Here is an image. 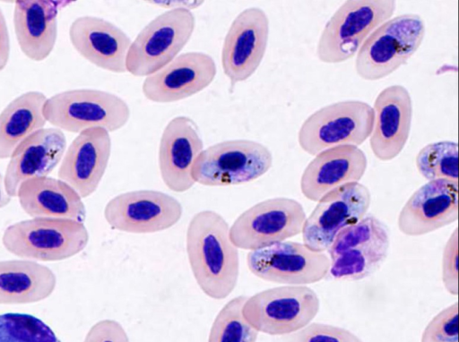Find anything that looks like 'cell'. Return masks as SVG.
<instances>
[{
	"label": "cell",
	"mask_w": 459,
	"mask_h": 342,
	"mask_svg": "<svg viewBox=\"0 0 459 342\" xmlns=\"http://www.w3.org/2000/svg\"><path fill=\"white\" fill-rule=\"evenodd\" d=\"M186 249L202 292L214 300L228 297L238 284L239 254L230 238L226 219L211 209L195 213L186 228Z\"/></svg>",
	"instance_id": "cell-1"
},
{
	"label": "cell",
	"mask_w": 459,
	"mask_h": 342,
	"mask_svg": "<svg viewBox=\"0 0 459 342\" xmlns=\"http://www.w3.org/2000/svg\"><path fill=\"white\" fill-rule=\"evenodd\" d=\"M89 239L82 222L31 218L8 226L3 233L2 244L7 252L22 259L57 261L81 252Z\"/></svg>",
	"instance_id": "cell-2"
},
{
	"label": "cell",
	"mask_w": 459,
	"mask_h": 342,
	"mask_svg": "<svg viewBox=\"0 0 459 342\" xmlns=\"http://www.w3.org/2000/svg\"><path fill=\"white\" fill-rule=\"evenodd\" d=\"M425 21L417 13L390 18L373 30L359 47L356 73L365 81H378L405 64L421 46Z\"/></svg>",
	"instance_id": "cell-3"
},
{
	"label": "cell",
	"mask_w": 459,
	"mask_h": 342,
	"mask_svg": "<svg viewBox=\"0 0 459 342\" xmlns=\"http://www.w3.org/2000/svg\"><path fill=\"white\" fill-rule=\"evenodd\" d=\"M43 113L48 123L74 133L101 127L117 131L128 122L131 110L119 96L95 89H74L48 98Z\"/></svg>",
	"instance_id": "cell-4"
},
{
	"label": "cell",
	"mask_w": 459,
	"mask_h": 342,
	"mask_svg": "<svg viewBox=\"0 0 459 342\" xmlns=\"http://www.w3.org/2000/svg\"><path fill=\"white\" fill-rule=\"evenodd\" d=\"M396 10L394 0H348L325 23L316 46L325 64H340L354 56L365 39Z\"/></svg>",
	"instance_id": "cell-5"
},
{
	"label": "cell",
	"mask_w": 459,
	"mask_h": 342,
	"mask_svg": "<svg viewBox=\"0 0 459 342\" xmlns=\"http://www.w3.org/2000/svg\"><path fill=\"white\" fill-rule=\"evenodd\" d=\"M389 247L387 227L376 216L367 214L342 229L326 250L330 259L327 277L342 281L366 278L385 261Z\"/></svg>",
	"instance_id": "cell-6"
},
{
	"label": "cell",
	"mask_w": 459,
	"mask_h": 342,
	"mask_svg": "<svg viewBox=\"0 0 459 342\" xmlns=\"http://www.w3.org/2000/svg\"><path fill=\"white\" fill-rule=\"evenodd\" d=\"M374 111L365 101L349 99L325 106L302 123L298 142L311 156L342 145L359 146L369 138Z\"/></svg>",
	"instance_id": "cell-7"
},
{
	"label": "cell",
	"mask_w": 459,
	"mask_h": 342,
	"mask_svg": "<svg viewBox=\"0 0 459 342\" xmlns=\"http://www.w3.org/2000/svg\"><path fill=\"white\" fill-rule=\"evenodd\" d=\"M196 21L186 9L168 10L146 24L132 42L126 73L147 77L174 60L191 38Z\"/></svg>",
	"instance_id": "cell-8"
},
{
	"label": "cell",
	"mask_w": 459,
	"mask_h": 342,
	"mask_svg": "<svg viewBox=\"0 0 459 342\" xmlns=\"http://www.w3.org/2000/svg\"><path fill=\"white\" fill-rule=\"evenodd\" d=\"M319 308V298L312 288L287 285L247 296L242 312L258 332L283 336L309 324Z\"/></svg>",
	"instance_id": "cell-9"
},
{
	"label": "cell",
	"mask_w": 459,
	"mask_h": 342,
	"mask_svg": "<svg viewBox=\"0 0 459 342\" xmlns=\"http://www.w3.org/2000/svg\"><path fill=\"white\" fill-rule=\"evenodd\" d=\"M272 166L273 154L263 143L230 140L204 150L194 163L192 177L204 186L237 185L258 179Z\"/></svg>",
	"instance_id": "cell-10"
},
{
	"label": "cell",
	"mask_w": 459,
	"mask_h": 342,
	"mask_svg": "<svg viewBox=\"0 0 459 342\" xmlns=\"http://www.w3.org/2000/svg\"><path fill=\"white\" fill-rule=\"evenodd\" d=\"M306 218L298 201L287 197L266 199L235 219L230 227V238L238 249H262L301 234Z\"/></svg>",
	"instance_id": "cell-11"
},
{
	"label": "cell",
	"mask_w": 459,
	"mask_h": 342,
	"mask_svg": "<svg viewBox=\"0 0 459 342\" xmlns=\"http://www.w3.org/2000/svg\"><path fill=\"white\" fill-rule=\"evenodd\" d=\"M371 204L368 188L359 183L339 186L317 201L302 228L303 244L315 252L326 251L344 228L359 222Z\"/></svg>",
	"instance_id": "cell-12"
},
{
	"label": "cell",
	"mask_w": 459,
	"mask_h": 342,
	"mask_svg": "<svg viewBox=\"0 0 459 342\" xmlns=\"http://www.w3.org/2000/svg\"><path fill=\"white\" fill-rule=\"evenodd\" d=\"M247 265L260 279L288 286H305L327 277L330 259L325 252H315L304 244L284 241L250 251Z\"/></svg>",
	"instance_id": "cell-13"
},
{
	"label": "cell",
	"mask_w": 459,
	"mask_h": 342,
	"mask_svg": "<svg viewBox=\"0 0 459 342\" xmlns=\"http://www.w3.org/2000/svg\"><path fill=\"white\" fill-rule=\"evenodd\" d=\"M104 218L115 230L132 234H152L175 226L183 215L181 203L160 191L138 190L110 199Z\"/></svg>",
	"instance_id": "cell-14"
},
{
	"label": "cell",
	"mask_w": 459,
	"mask_h": 342,
	"mask_svg": "<svg viewBox=\"0 0 459 342\" xmlns=\"http://www.w3.org/2000/svg\"><path fill=\"white\" fill-rule=\"evenodd\" d=\"M268 38L269 18L263 9L248 7L235 17L221 48V67L230 89L255 73L264 56Z\"/></svg>",
	"instance_id": "cell-15"
},
{
	"label": "cell",
	"mask_w": 459,
	"mask_h": 342,
	"mask_svg": "<svg viewBox=\"0 0 459 342\" xmlns=\"http://www.w3.org/2000/svg\"><path fill=\"white\" fill-rule=\"evenodd\" d=\"M216 73L217 66L212 56L199 51L183 53L147 76L142 92L152 102H177L207 88Z\"/></svg>",
	"instance_id": "cell-16"
},
{
	"label": "cell",
	"mask_w": 459,
	"mask_h": 342,
	"mask_svg": "<svg viewBox=\"0 0 459 342\" xmlns=\"http://www.w3.org/2000/svg\"><path fill=\"white\" fill-rule=\"evenodd\" d=\"M458 218V181L434 180L416 190L402 208L397 225L408 236H420Z\"/></svg>",
	"instance_id": "cell-17"
},
{
	"label": "cell",
	"mask_w": 459,
	"mask_h": 342,
	"mask_svg": "<svg viewBox=\"0 0 459 342\" xmlns=\"http://www.w3.org/2000/svg\"><path fill=\"white\" fill-rule=\"evenodd\" d=\"M204 150L196 123L186 115L172 118L165 126L158 151V164L164 184L172 192H185L195 184L194 163Z\"/></svg>",
	"instance_id": "cell-18"
},
{
	"label": "cell",
	"mask_w": 459,
	"mask_h": 342,
	"mask_svg": "<svg viewBox=\"0 0 459 342\" xmlns=\"http://www.w3.org/2000/svg\"><path fill=\"white\" fill-rule=\"evenodd\" d=\"M109 133L93 127L78 133L65 150L58 168V178L83 199L99 187L111 155Z\"/></svg>",
	"instance_id": "cell-19"
},
{
	"label": "cell",
	"mask_w": 459,
	"mask_h": 342,
	"mask_svg": "<svg viewBox=\"0 0 459 342\" xmlns=\"http://www.w3.org/2000/svg\"><path fill=\"white\" fill-rule=\"evenodd\" d=\"M68 37L74 50L93 65L114 73H126L131 38L111 21L92 15L75 18Z\"/></svg>",
	"instance_id": "cell-20"
},
{
	"label": "cell",
	"mask_w": 459,
	"mask_h": 342,
	"mask_svg": "<svg viewBox=\"0 0 459 342\" xmlns=\"http://www.w3.org/2000/svg\"><path fill=\"white\" fill-rule=\"evenodd\" d=\"M374 124L369 146L381 161L395 158L403 150L410 136L412 119V100L403 85H390L377 96L374 106Z\"/></svg>",
	"instance_id": "cell-21"
},
{
	"label": "cell",
	"mask_w": 459,
	"mask_h": 342,
	"mask_svg": "<svg viewBox=\"0 0 459 342\" xmlns=\"http://www.w3.org/2000/svg\"><path fill=\"white\" fill-rule=\"evenodd\" d=\"M66 150L63 131L42 128L20 143L9 158L4 175L7 194L16 197L20 185L32 178L48 176Z\"/></svg>",
	"instance_id": "cell-22"
},
{
	"label": "cell",
	"mask_w": 459,
	"mask_h": 342,
	"mask_svg": "<svg viewBox=\"0 0 459 342\" xmlns=\"http://www.w3.org/2000/svg\"><path fill=\"white\" fill-rule=\"evenodd\" d=\"M367 167V156L356 146L342 145L325 150L316 154L304 169L300 191L307 200L317 202L330 191L359 182Z\"/></svg>",
	"instance_id": "cell-23"
},
{
	"label": "cell",
	"mask_w": 459,
	"mask_h": 342,
	"mask_svg": "<svg viewBox=\"0 0 459 342\" xmlns=\"http://www.w3.org/2000/svg\"><path fill=\"white\" fill-rule=\"evenodd\" d=\"M66 1L18 0L14 2L13 23L22 54L41 62L52 53L57 39V16Z\"/></svg>",
	"instance_id": "cell-24"
},
{
	"label": "cell",
	"mask_w": 459,
	"mask_h": 342,
	"mask_svg": "<svg viewBox=\"0 0 459 342\" xmlns=\"http://www.w3.org/2000/svg\"><path fill=\"white\" fill-rule=\"evenodd\" d=\"M22 210L31 218H66L84 222L82 198L59 178L43 176L23 182L17 191Z\"/></svg>",
	"instance_id": "cell-25"
},
{
	"label": "cell",
	"mask_w": 459,
	"mask_h": 342,
	"mask_svg": "<svg viewBox=\"0 0 459 342\" xmlns=\"http://www.w3.org/2000/svg\"><path fill=\"white\" fill-rule=\"evenodd\" d=\"M56 282L54 271L35 261H0V304L43 301L55 291Z\"/></svg>",
	"instance_id": "cell-26"
},
{
	"label": "cell",
	"mask_w": 459,
	"mask_h": 342,
	"mask_svg": "<svg viewBox=\"0 0 459 342\" xmlns=\"http://www.w3.org/2000/svg\"><path fill=\"white\" fill-rule=\"evenodd\" d=\"M47 96L37 90L22 93L0 112V159H7L25 139L45 127Z\"/></svg>",
	"instance_id": "cell-27"
},
{
	"label": "cell",
	"mask_w": 459,
	"mask_h": 342,
	"mask_svg": "<svg viewBox=\"0 0 459 342\" xmlns=\"http://www.w3.org/2000/svg\"><path fill=\"white\" fill-rule=\"evenodd\" d=\"M247 298L238 295L222 306L212 324L207 342H256L259 332L242 312Z\"/></svg>",
	"instance_id": "cell-28"
},
{
	"label": "cell",
	"mask_w": 459,
	"mask_h": 342,
	"mask_svg": "<svg viewBox=\"0 0 459 342\" xmlns=\"http://www.w3.org/2000/svg\"><path fill=\"white\" fill-rule=\"evenodd\" d=\"M415 164L428 181H458V145L452 141L429 143L420 150Z\"/></svg>",
	"instance_id": "cell-29"
},
{
	"label": "cell",
	"mask_w": 459,
	"mask_h": 342,
	"mask_svg": "<svg viewBox=\"0 0 459 342\" xmlns=\"http://www.w3.org/2000/svg\"><path fill=\"white\" fill-rule=\"evenodd\" d=\"M0 342H62L42 320L28 313L0 314Z\"/></svg>",
	"instance_id": "cell-30"
},
{
	"label": "cell",
	"mask_w": 459,
	"mask_h": 342,
	"mask_svg": "<svg viewBox=\"0 0 459 342\" xmlns=\"http://www.w3.org/2000/svg\"><path fill=\"white\" fill-rule=\"evenodd\" d=\"M420 342H458V303L436 314L424 329Z\"/></svg>",
	"instance_id": "cell-31"
},
{
	"label": "cell",
	"mask_w": 459,
	"mask_h": 342,
	"mask_svg": "<svg viewBox=\"0 0 459 342\" xmlns=\"http://www.w3.org/2000/svg\"><path fill=\"white\" fill-rule=\"evenodd\" d=\"M286 342H363L347 329L312 322L303 329L290 334Z\"/></svg>",
	"instance_id": "cell-32"
},
{
	"label": "cell",
	"mask_w": 459,
	"mask_h": 342,
	"mask_svg": "<svg viewBox=\"0 0 459 342\" xmlns=\"http://www.w3.org/2000/svg\"><path fill=\"white\" fill-rule=\"evenodd\" d=\"M442 282L452 295L458 294V230L450 235L444 247L441 264Z\"/></svg>",
	"instance_id": "cell-33"
},
{
	"label": "cell",
	"mask_w": 459,
	"mask_h": 342,
	"mask_svg": "<svg viewBox=\"0 0 459 342\" xmlns=\"http://www.w3.org/2000/svg\"><path fill=\"white\" fill-rule=\"evenodd\" d=\"M83 342H130L124 327L117 321L105 319L94 323Z\"/></svg>",
	"instance_id": "cell-34"
},
{
	"label": "cell",
	"mask_w": 459,
	"mask_h": 342,
	"mask_svg": "<svg viewBox=\"0 0 459 342\" xmlns=\"http://www.w3.org/2000/svg\"><path fill=\"white\" fill-rule=\"evenodd\" d=\"M11 40L4 14L0 8V73L6 67L10 59Z\"/></svg>",
	"instance_id": "cell-35"
},
{
	"label": "cell",
	"mask_w": 459,
	"mask_h": 342,
	"mask_svg": "<svg viewBox=\"0 0 459 342\" xmlns=\"http://www.w3.org/2000/svg\"><path fill=\"white\" fill-rule=\"evenodd\" d=\"M153 4H158L160 7L172 9H186L192 12V10L201 6L203 1H186V0H172V1H153L151 2Z\"/></svg>",
	"instance_id": "cell-36"
},
{
	"label": "cell",
	"mask_w": 459,
	"mask_h": 342,
	"mask_svg": "<svg viewBox=\"0 0 459 342\" xmlns=\"http://www.w3.org/2000/svg\"><path fill=\"white\" fill-rule=\"evenodd\" d=\"M11 197L7 194L4 188V175L0 173V209L7 206L11 201Z\"/></svg>",
	"instance_id": "cell-37"
}]
</instances>
